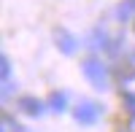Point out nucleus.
I'll list each match as a JSON object with an SVG mask.
<instances>
[{
	"instance_id": "f257e3e1",
	"label": "nucleus",
	"mask_w": 135,
	"mask_h": 132,
	"mask_svg": "<svg viewBox=\"0 0 135 132\" xmlns=\"http://www.w3.org/2000/svg\"><path fill=\"white\" fill-rule=\"evenodd\" d=\"M84 75H86L89 81H92V86H95V89H100V92H103V89H108V75H105V68H103L100 62L86 59V62H84Z\"/></svg>"
},
{
	"instance_id": "f03ea898",
	"label": "nucleus",
	"mask_w": 135,
	"mask_h": 132,
	"mask_svg": "<svg viewBox=\"0 0 135 132\" xmlns=\"http://www.w3.org/2000/svg\"><path fill=\"white\" fill-rule=\"evenodd\" d=\"M78 121H95L97 119V108L95 105H84V108H78Z\"/></svg>"
},
{
	"instance_id": "7ed1b4c3",
	"label": "nucleus",
	"mask_w": 135,
	"mask_h": 132,
	"mask_svg": "<svg viewBox=\"0 0 135 132\" xmlns=\"http://www.w3.org/2000/svg\"><path fill=\"white\" fill-rule=\"evenodd\" d=\"M22 108H25L27 113H41V108H43V105H41L38 100H32V97H25V100H22Z\"/></svg>"
},
{
	"instance_id": "20e7f679",
	"label": "nucleus",
	"mask_w": 135,
	"mask_h": 132,
	"mask_svg": "<svg viewBox=\"0 0 135 132\" xmlns=\"http://www.w3.org/2000/svg\"><path fill=\"white\" fill-rule=\"evenodd\" d=\"M51 105H54V111H62V105H65V97H62V94H54V97H51Z\"/></svg>"
},
{
	"instance_id": "39448f33",
	"label": "nucleus",
	"mask_w": 135,
	"mask_h": 132,
	"mask_svg": "<svg viewBox=\"0 0 135 132\" xmlns=\"http://www.w3.org/2000/svg\"><path fill=\"white\" fill-rule=\"evenodd\" d=\"M119 11H122V14H130V11H135V0H127V3L122 6Z\"/></svg>"
},
{
	"instance_id": "423d86ee",
	"label": "nucleus",
	"mask_w": 135,
	"mask_h": 132,
	"mask_svg": "<svg viewBox=\"0 0 135 132\" xmlns=\"http://www.w3.org/2000/svg\"><path fill=\"white\" fill-rule=\"evenodd\" d=\"M124 103L130 105V111H132V116H135V94H124Z\"/></svg>"
}]
</instances>
